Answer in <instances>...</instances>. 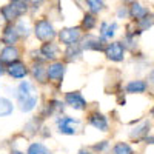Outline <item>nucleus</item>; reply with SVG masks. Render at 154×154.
Masks as SVG:
<instances>
[{
    "label": "nucleus",
    "instance_id": "nucleus-15",
    "mask_svg": "<svg viewBox=\"0 0 154 154\" xmlns=\"http://www.w3.org/2000/svg\"><path fill=\"white\" fill-rule=\"evenodd\" d=\"M146 88H148V85L143 80H131L130 83L126 85L125 91L128 94H142V93L146 91Z\"/></svg>",
    "mask_w": 154,
    "mask_h": 154
},
{
    "label": "nucleus",
    "instance_id": "nucleus-20",
    "mask_svg": "<svg viewBox=\"0 0 154 154\" xmlns=\"http://www.w3.org/2000/svg\"><path fill=\"white\" fill-rule=\"evenodd\" d=\"M0 14H2V17H3L8 23H12L14 20H17V19L20 17L17 12L11 8V5H5V6H2V9H0Z\"/></svg>",
    "mask_w": 154,
    "mask_h": 154
},
{
    "label": "nucleus",
    "instance_id": "nucleus-31",
    "mask_svg": "<svg viewBox=\"0 0 154 154\" xmlns=\"http://www.w3.org/2000/svg\"><path fill=\"white\" fill-rule=\"evenodd\" d=\"M128 16H130V11H128L125 6H120L117 9V19H126Z\"/></svg>",
    "mask_w": 154,
    "mask_h": 154
},
{
    "label": "nucleus",
    "instance_id": "nucleus-26",
    "mask_svg": "<svg viewBox=\"0 0 154 154\" xmlns=\"http://www.w3.org/2000/svg\"><path fill=\"white\" fill-rule=\"evenodd\" d=\"M26 154H53V152H51V149H48L43 143L34 142V143H31V145L28 146Z\"/></svg>",
    "mask_w": 154,
    "mask_h": 154
},
{
    "label": "nucleus",
    "instance_id": "nucleus-7",
    "mask_svg": "<svg viewBox=\"0 0 154 154\" xmlns=\"http://www.w3.org/2000/svg\"><path fill=\"white\" fill-rule=\"evenodd\" d=\"M88 122H89V125H91L93 128H96V130H99V131H108V128H109L108 119L99 111L89 114Z\"/></svg>",
    "mask_w": 154,
    "mask_h": 154
},
{
    "label": "nucleus",
    "instance_id": "nucleus-1",
    "mask_svg": "<svg viewBox=\"0 0 154 154\" xmlns=\"http://www.w3.org/2000/svg\"><path fill=\"white\" fill-rule=\"evenodd\" d=\"M34 35L40 42H49V40H54V37L57 35V32H56L53 25L49 23V20L40 19V20H37L35 25H34Z\"/></svg>",
    "mask_w": 154,
    "mask_h": 154
},
{
    "label": "nucleus",
    "instance_id": "nucleus-21",
    "mask_svg": "<svg viewBox=\"0 0 154 154\" xmlns=\"http://www.w3.org/2000/svg\"><path fill=\"white\" fill-rule=\"evenodd\" d=\"M9 5H11V8L14 9L20 17H22L23 14H26L28 9H29L26 0H11V3H9Z\"/></svg>",
    "mask_w": 154,
    "mask_h": 154
},
{
    "label": "nucleus",
    "instance_id": "nucleus-19",
    "mask_svg": "<svg viewBox=\"0 0 154 154\" xmlns=\"http://www.w3.org/2000/svg\"><path fill=\"white\" fill-rule=\"evenodd\" d=\"M96 25H97V19H96V16L93 14V12H86V14L83 16V19H82L80 28L85 29V31H91V29L96 28Z\"/></svg>",
    "mask_w": 154,
    "mask_h": 154
},
{
    "label": "nucleus",
    "instance_id": "nucleus-37",
    "mask_svg": "<svg viewBox=\"0 0 154 154\" xmlns=\"http://www.w3.org/2000/svg\"><path fill=\"white\" fill-rule=\"evenodd\" d=\"M123 2H128V3H133L134 0H123Z\"/></svg>",
    "mask_w": 154,
    "mask_h": 154
},
{
    "label": "nucleus",
    "instance_id": "nucleus-33",
    "mask_svg": "<svg viewBox=\"0 0 154 154\" xmlns=\"http://www.w3.org/2000/svg\"><path fill=\"white\" fill-rule=\"evenodd\" d=\"M26 2H29L34 8H37L38 5H42V3H43V0H26Z\"/></svg>",
    "mask_w": 154,
    "mask_h": 154
},
{
    "label": "nucleus",
    "instance_id": "nucleus-8",
    "mask_svg": "<svg viewBox=\"0 0 154 154\" xmlns=\"http://www.w3.org/2000/svg\"><path fill=\"white\" fill-rule=\"evenodd\" d=\"M80 46H82V49H89V51H103L105 49V38L88 35L83 38V43Z\"/></svg>",
    "mask_w": 154,
    "mask_h": 154
},
{
    "label": "nucleus",
    "instance_id": "nucleus-12",
    "mask_svg": "<svg viewBox=\"0 0 154 154\" xmlns=\"http://www.w3.org/2000/svg\"><path fill=\"white\" fill-rule=\"evenodd\" d=\"M37 102H38V97L35 94H29V96L19 100V108L23 112H29V111H32L37 106Z\"/></svg>",
    "mask_w": 154,
    "mask_h": 154
},
{
    "label": "nucleus",
    "instance_id": "nucleus-32",
    "mask_svg": "<svg viewBox=\"0 0 154 154\" xmlns=\"http://www.w3.org/2000/svg\"><path fill=\"white\" fill-rule=\"evenodd\" d=\"M108 146H109V145H108V142H106V140H103V142H100V143H96L93 148H94L96 151H99V152H100V151H105Z\"/></svg>",
    "mask_w": 154,
    "mask_h": 154
},
{
    "label": "nucleus",
    "instance_id": "nucleus-14",
    "mask_svg": "<svg viewBox=\"0 0 154 154\" xmlns=\"http://www.w3.org/2000/svg\"><path fill=\"white\" fill-rule=\"evenodd\" d=\"M31 74L38 83H46V80H48L46 79V66H43L42 62H34Z\"/></svg>",
    "mask_w": 154,
    "mask_h": 154
},
{
    "label": "nucleus",
    "instance_id": "nucleus-9",
    "mask_svg": "<svg viewBox=\"0 0 154 154\" xmlns=\"http://www.w3.org/2000/svg\"><path fill=\"white\" fill-rule=\"evenodd\" d=\"M40 54L43 56L45 60H56L59 57V45L54 43L53 40L49 42H43L42 48H40Z\"/></svg>",
    "mask_w": 154,
    "mask_h": 154
},
{
    "label": "nucleus",
    "instance_id": "nucleus-5",
    "mask_svg": "<svg viewBox=\"0 0 154 154\" xmlns=\"http://www.w3.org/2000/svg\"><path fill=\"white\" fill-rule=\"evenodd\" d=\"M65 103L74 109H79V111H83L86 109L88 103H86V100L85 97L82 96V93L79 91H71V93H66L65 94Z\"/></svg>",
    "mask_w": 154,
    "mask_h": 154
},
{
    "label": "nucleus",
    "instance_id": "nucleus-22",
    "mask_svg": "<svg viewBox=\"0 0 154 154\" xmlns=\"http://www.w3.org/2000/svg\"><path fill=\"white\" fill-rule=\"evenodd\" d=\"M29 94H32V85H31L28 80H23V82L17 86V94H16V97H17V100H20V99L26 97V96H29Z\"/></svg>",
    "mask_w": 154,
    "mask_h": 154
},
{
    "label": "nucleus",
    "instance_id": "nucleus-36",
    "mask_svg": "<svg viewBox=\"0 0 154 154\" xmlns=\"http://www.w3.org/2000/svg\"><path fill=\"white\" fill-rule=\"evenodd\" d=\"M79 154H91L89 151H85V149H82V151H79Z\"/></svg>",
    "mask_w": 154,
    "mask_h": 154
},
{
    "label": "nucleus",
    "instance_id": "nucleus-17",
    "mask_svg": "<svg viewBox=\"0 0 154 154\" xmlns=\"http://www.w3.org/2000/svg\"><path fill=\"white\" fill-rule=\"evenodd\" d=\"M63 108H65V105H63L60 100L53 99V100L48 102V105H46V108H45V111H43V114H42V117H49L51 114L63 111Z\"/></svg>",
    "mask_w": 154,
    "mask_h": 154
},
{
    "label": "nucleus",
    "instance_id": "nucleus-11",
    "mask_svg": "<svg viewBox=\"0 0 154 154\" xmlns=\"http://www.w3.org/2000/svg\"><path fill=\"white\" fill-rule=\"evenodd\" d=\"M19 32L16 29V26L12 23H8L6 26L3 28V32H2V42L5 45H16L17 40H19Z\"/></svg>",
    "mask_w": 154,
    "mask_h": 154
},
{
    "label": "nucleus",
    "instance_id": "nucleus-28",
    "mask_svg": "<svg viewBox=\"0 0 154 154\" xmlns=\"http://www.w3.org/2000/svg\"><path fill=\"white\" fill-rule=\"evenodd\" d=\"M112 154H134V149L131 148L130 143L126 142H119L112 148Z\"/></svg>",
    "mask_w": 154,
    "mask_h": 154
},
{
    "label": "nucleus",
    "instance_id": "nucleus-27",
    "mask_svg": "<svg viewBox=\"0 0 154 154\" xmlns=\"http://www.w3.org/2000/svg\"><path fill=\"white\" fill-rule=\"evenodd\" d=\"M85 3H86L89 12H93V14H97V12H102L105 9L103 0H85Z\"/></svg>",
    "mask_w": 154,
    "mask_h": 154
},
{
    "label": "nucleus",
    "instance_id": "nucleus-13",
    "mask_svg": "<svg viewBox=\"0 0 154 154\" xmlns=\"http://www.w3.org/2000/svg\"><path fill=\"white\" fill-rule=\"evenodd\" d=\"M128 11H130V17H131V19H134V22L149 14L148 8H146V6H143V5H140V3H137L136 0L133 2V5L130 6V9H128Z\"/></svg>",
    "mask_w": 154,
    "mask_h": 154
},
{
    "label": "nucleus",
    "instance_id": "nucleus-6",
    "mask_svg": "<svg viewBox=\"0 0 154 154\" xmlns=\"http://www.w3.org/2000/svg\"><path fill=\"white\" fill-rule=\"evenodd\" d=\"M65 63L54 60L49 66H46V79L51 82H60L65 75Z\"/></svg>",
    "mask_w": 154,
    "mask_h": 154
},
{
    "label": "nucleus",
    "instance_id": "nucleus-29",
    "mask_svg": "<svg viewBox=\"0 0 154 154\" xmlns=\"http://www.w3.org/2000/svg\"><path fill=\"white\" fill-rule=\"evenodd\" d=\"M148 131H149V123L148 122H143L140 126H137V128H134V130L131 131V137L134 139H140L142 136H146L148 134Z\"/></svg>",
    "mask_w": 154,
    "mask_h": 154
},
{
    "label": "nucleus",
    "instance_id": "nucleus-4",
    "mask_svg": "<svg viewBox=\"0 0 154 154\" xmlns=\"http://www.w3.org/2000/svg\"><path fill=\"white\" fill-rule=\"evenodd\" d=\"M6 72L12 77V79H16V80H20V79H25V77L28 75V66L25 65L23 62L20 60H14V62H11L8 63V66H6Z\"/></svg>",
    "mask_w": 154,
    "mask_h": 154
},
{
    "label": "nucleus",
    "instance_id": "nucleus-2",
    "mask_svg": "<svg viewBox=\"0 0 154 154\" xmlns=\"http://www.w3.org/2000/svg\"><path fill=\"white\" fill-rule=\"evenodd\" d=\"M82 38V28L80 26H72V28H65L59 32V40L65 46L79 43Z\"/></svg>",
    "mask_w": 154,
    "mask_h": 154
},
{
    "label": "nucleus",
    "instance_id": "nucleus-18",
    "mask_svg": "<svg viewBox=\"0 0 154 154\" xmlns=\"http://www.w3.org/2000/svg\"><path fill=\"white\" fill-rule=\"evenodd\" d=\"M116 29H117V23L116 22H112V23H106V22H102V25H100V37L102 38H111V37H114V34H116Z\"/></svg>",
    "mask_w": 154,
    "mask_h": 154
},
{
    "label": "nucleus",
    "instance_id": "nucleus-34",
    "mask_svg": "<svg viewBox=\"0 0 154 154\" xmlns=\"http://www.w3.org/2000/svg\"><path fill=\"white\" fill-rule=\"evenodd\" d=\"M6 72V66H5V62L0 60V77H2L3 74Z\"/></svg>",
    "mask_w": 154,
    "mask_h": 154
},
{
    "label": "nucleus",
    "instance_id": "nucleus-30",
    "mask_svg": "<svg viewBox=\"0 0 154 154\" xmlns=\"http://www.w3.org/2000/svg\"><path fill=\"white\" fill-rule=\"evenodd\" d=\"M16 29H17L19 35H22V37H28V35H29V29H28V26H26V25H23V23H19L17 26H16Z\"/></svg>",
    "mask_w": 154,
    "mask_h": 154
},
{
    "label": "nucleus",
    "instance_id": "nucleus-35",
    "mask_svg": "<svg viewBox=\"0 0 154 154\" xmlns=\"http://www.w3.org/2000/svg\"><path fill=\"white\" fill-rule=\"evenodd\" d=\"M11 154H25V152H22V151H17V149H12V151H11Z\"/></svg>",
    "mask_w": 154,
    "mask_h": 154
},
{
    "label": "nucleus",
    "instance_id": "nucleus-23",
    "mask_svg": "<svg viewBox=\"0 0 154 154\" xmlns=\"http://www.w3.org/2000/svg\"><path fill=\"white\" fill-rule=\"evenodd\" d=\"M56 123L57 128H75V125H79L80 122L74 117H69V116H62L56 120Z\"/></svg>",
    "mask_w": 154,
    "mask_h": 154
},
{
    "label": "nucleus",
    "instance_id": "nucleus-3",
    "mask_svg": "<svg viewBox=\"0 0 154 154\" xmlns=\"http://www.w3.org/2000/svg\"><path fill=\"white\" fill-rule=\"evenodd\" d=\"M103 53H105L106 59L111 60V62H122L125 59L126 48L123 46L122 42H112V43H108L105 46Z\"/></svg>",
    "mask_w": 154,
    "mask_h": 154
},
{
    "label": "nucleus",
    "instance_id": "nucleus-16",
    "mask_svg": "<svg viewBox=\"0 0 154 154\" xmlns=\"http://www.w3.org/2000/svg\"><path fill=\"white\" fill-rule=\"evenodd\" d=\"M82 46L79 43H74V45H69L66 46V51H65V62H74L77 60L80 56H82Z\"/></svg>",
    "mask_w": 154,
    "mask_h": 154
},
{
    "label": "nucleus",
    "instance_id": "nucleus-24",
    "mask_svg": "<svg viewBox=\"0 0 154 154\" xmlns=\"http://www.w3.org/2000/svg\"><path fill=\"white\" fill-rule=\"evenodd\" d=\"M12 111H14L12 102L5 97H0V117H8L9 114H12Z\"/></svg>",
    "mask_w": 154,
    "mask_h": 154
},
{
    "label": "nucleus",
    "instance_id": "nucleus-25",
    "mask_svg": "<svg viewBox=\"0 0 154 154\" xmlns=\"http://www.w3.org/2000/svg\"><path fill=\"white\" fill-rule=\"evenodd\" d=\"M136 26H137V31L139 32H143V31H148L151 26H152V16L148 14L142 19L136 20Z\"/></svg>",
    "mask_w": 154,
    "mask_h": 154
},
{
    "label": "nucleus",
    "instance_id": "nucleus-10",
    "mask_svg": "<svg viewBox=\"0 0 154 154\" xmlns=\"http://www.w3.org/2000/svg\"><path fill=\"white\" fill-rule=\"evenodd\" d=\"M20 57V51L16 45H6L2 51H0V60L5 63H11L14 60H19Z\"/></svg>",
    "mask_w": 154,
    "mask_h": 154
}]
</instances>
